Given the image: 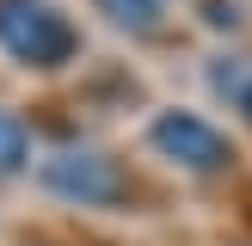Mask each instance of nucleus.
Returning <instances> with one entry per match:
<instances>
[{
    "label": "nucleus",
    "mask_w": 252,
    "mask_h": 246,
    "mask_svg": "<svg viewBox=\"0 0 252 246\" xmlns=\"http://www.w3.org/2000/svg\"><path fill=\"white\" fill-rule=\"evenodd\" d=\"M0 49L31 68H56L74 56V25L43 0H0Z\"/></svg>",
    "instance_id": "f257e3e1"
},
{
    "label": "nucleus",
    "mask_w": 252,
    "mask_h": 246,
    "mask_svg": "<svg viewBox=\"0 0 252 246\" xmlns=\"http://www.w3.org/2000/svg\"><path fill=\"white\" fill-rule=\"evenodd\" d=\"M216 86L252 117V68H246V62H221V68H216Z\"/></svg>",
    "instance_id": "423d86ee"
},
{
    "label": "nucleus",
    "mask_w": 252,
    "mask_h": 246,
    "mask_svg": "<svg viewBox=\"0 0 252 246\" xmlns=\"http://www.w3.org/2000/svg\"><path fill=\"white\" fill-rule=\"evenodd\" d=\"M43 184L56 197H74V203H111L123 191L117 160L93 154V148H62L56 160H43Z\"/></svg>",
    "instance_id": "f03ea898"
},
{
    "label": "nucleus",
    "mask_w": 252,
    "mask_h": 246,
    "mask_svg": "<svg viewBox=\"0 0 252 246\" xmlns=\"http://www.w3.org/2000/svg\"><path fill=\"white\" fill-rule=\"evenodd\" d=\"M154 148L166 160H179V166H191V172H221L234 160V148L221 142L203 117H185V111H172V117L154 123Z\"/></svg>",
    "instance_id": "7ed1b4c3"
},
{
    "label": "nucleus",
    "mask_w": 252,
    "mask_h": 246,
    "mask_svg": "<svg viewBox=\"0 0 252 246\" xmlns=\"http://www.w3.org/2000/svg\"><path fill=\"white\" fill-rule=\"evenodd\" d=\"M25 154H31V142H25V123L0 111V179H6V172H19V166H25Z\"/></svg>",
    "instance_id": "39448f33"
},
{
    "label": "nucleus",
    "mask_w": 252,
    "mask_h": 246,
    "mask_svg": "<svg viewBox=\"0 0 252 246\" xmlns=\"http://www.w3.org/2000/svg\"><path fill=\"white\" fill-rule=\"evenodd\" d=\"M98 12H111L129 31H154L160 25V0H98Z\"/></svg>",
    "instance_id": "20e7f679"
}]
</instances>
